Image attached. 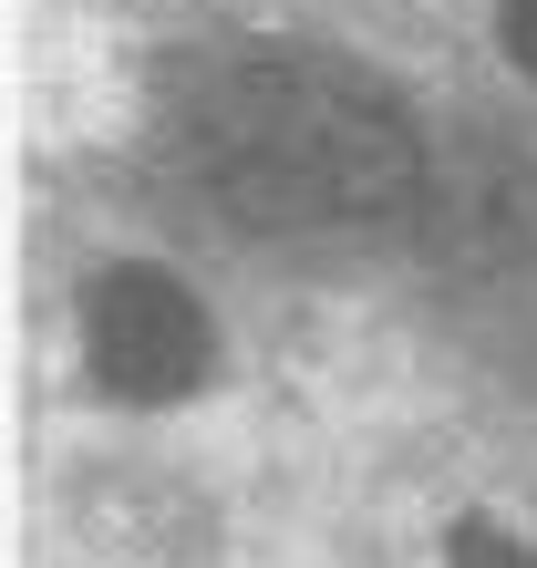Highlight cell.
Segmentation results:
<instances>
[{
  "mask_svg": "<svg viewBox=\"0 0 537 568\" xmlns=\"http://www.w3.org/2000/svg\"><path fill=\"white\" fill-rule=\"evenodd\" d=\"M196 176L249 227H373L424 176L403 104L331 62H227L186 114Z\"/></svg>",
  "mask_w": 537,
  "mask_h": 568,
  "instance_id": "cell-1",
  "label": "cell"
},
{
  "mask_svg": "<svg viewBox=\"0 0 537 568\" xmlns=\"http://www.w3.org/2000/svg\"><path fill=\"white\" fill-rule=\"evenodd\" d=\"M83 352L104 393L124 404H176L207 383V311L165 280V270H104L83 290Z\"/></svg>",
  "mask_w": 537,
  "mask_h": 568,
  "instance_id": "cell-2",
  "label": "cell"
},
{
  "mask_svg": "<svg viewBox=\"0 0 537 568\" xmlns=\"http://www.w3.org/2000/svg\"><path fill=\"white\" fill-rule=\"evenodd\" d=\"M455 568H537V548L507 527H455Z\"/></svg>",
  "mask_w": 537,
  "mask_h": 568,
  "instance_id": "cell-3",
  "label": "cell"
},
{
  "mask_svg": "<svg viewBox=\"0 0 537 568\" xmlns=\"http://www.w3.org/2000/svg\"><path fill=\"white\" fill-rule=\"evenodd\" d=\"M507 52L537 73V0H507Z\"/></svg>",
  "mask_w": 537,
  "mask_h": 568,
  "instance_id": "cell-4",
  "label": "cell"
}]
</instances>
